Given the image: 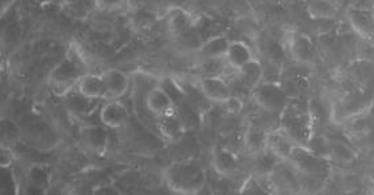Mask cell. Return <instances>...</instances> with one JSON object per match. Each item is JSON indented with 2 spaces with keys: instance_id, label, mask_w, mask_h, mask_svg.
Wrapping results in <instances>:
<instances>
[{
  "instance_id": "1",
  "label": "cell",
  "mask_w": 374,
  "mask_h": 195,
  "mask_svg": "<svg viewBox=\"0 0 374 195\" xmlns=\"http://www.w3.org/2000/svg\"><path fill=\"white\" fill-rule=\"evenodd\" d=\"M280 115V130L294 145L308 146L313 137L312 107L306 99H290Z\"/></svg>"
},
{
  "instance_id": "2",
  "label": "cell",
  "mask_w": 374,
  "mask_h": 195,
  "mask_svg": "<svg viewBox=\"0 0 374 195\" xmlns=\"http://www.w3.org/2000/svg\"><path fill=\"white\" fill-rule=\"evenodd\" d=\"M168 189L178 195L198 194L206 185V170L195 162H172L163 171Z\"/></svg>"
},
{
  "instance_id": "3",
  "label": "cell",
  "mask_w": 374,
  "mask_h": 195,
  "mask_svg": "<svg viewBox=\"0 0 374 195\" xmlns=\"http://www.w3.org/2000/svg\"><path fill=\"white\" fill-rule=\"evenodd\" d=\"M86 67L76 53L71 55L67 54V58L59 62L48 75V86L53 94L59 98H66L76 90L80 79L86 75Z\"/></svg>"
},
{
  "instance_id": "4",
  "label": "cell",
  "mask_w": 374,
  "mask_h": 195,
  "mask_svg": "<svg viewBox=\"0 0 374 195\" xmlns=\"http://www.w3.org/2000/svg\"><path fill=\"white\" fill-rule=\"evenodd\" d=\"M254 102L267 113H282L290 98L277 82H262L253 91Z\"/></svg>"
},
{
  "instance_id": "5",
  "label": "cell",
  "mask_w": 374,
  "mask_h": 195,
  "mask_svg": "<svg viewBox=\"0 0 374 195\" xmlns=\"http://www.w3.org/2000/svg\"><path fill=\"white\" fill-rule=\"evenodd\" d=\"M287 162L305 176H322L328 170L329 162L325 158L316 156L306 146L296 145Z\"/></svg>"
},
{
  "instance_id": "6",
  "label": "cell",
  "mask_w": 374,
  "mask_h": 195,
  "mask_svg": "<svg viewBox=\"0 0 374 195\" xmlns=\"http://www.w3.org/2000/svg\"><path fill=\"white\" fill-rule=\"evenodd\" d=\"M346 18L357 35L364 39L374 37V6H361L359 3H352L346 11Z\"/></svg>"
},
{
  "instance_id": "7",
  "label": "cell",
  "mask_w": 374,
  "mask_h": 195,
  "mask_svg": "<svg viewBox=\"0 0 374 195\" xmlns=\"http://www.w3.org/2000/svg\"><path fill=\"white\" fill-rule=\"evenodd\" d=\"M289 51L293 59L302 64H313L317 59V48L306 34L292 32L289 39Z\"/></svg>"
},
{
  "instance_id": "8",
  "label": "cell",
  "mask_w": 374,
  "mask_h": 195,
  "mask_svg": "<svg viewBox=\"0 0 374 195\" xmlns=\"http://www.w3.org/2000/svg\"><path fill=\"white\" fill-rule=\"evenodd\" d=\"M80 140L87 150L93 154L103 156L109 147V131L106 126L90 124L82 129Z\"/></svg>"
},
{
  "instance_id": "9",
  "label": "cell",
  "mask_w": 374,
  "mask_h": 195,
  "mask_svg": "<svg viewBox=\"0 0 374 195\" xmlns=\"http://www.w3.org/2000/svg\"><path fill=\"white\" fill-rule=\"evenodd\" d=\"M129 110L121 100H109L99 111V119L107 129H121L129 122Z\"/></svg>"
},
{
  "instance_id": "10",
  "label": "cell",
  "mask_w": 374,
  "mask_h": 195,
  "mask_svg": "<svg viewBox=\"0 0 374 195\" xmlns=\"http://www.w3.org/2000/svg\"><path fill=\"white\" fill-rule=\"evenodd\" d=\"M145 103L150 113L155 117H162L175 110V103L168 90L162 86H155L150 89L145 98Z\"/></svg>"
},
{
  "instance_id": "11",
  "label": "cell",
  "mask_w": 374,
  "mask_h": 195,
  "mask_svg": "<svg viewBox=\"0 0 374 195\" xmlns=\"http://www.w3.org/2000/svg\"><path fill=\"white\" fill-rule=\"evenodd\" d=\"M106 84V99L105 100H119L130 89L131 79L126 73L110 68L103 74Z\"/></svg>"
},
{
  "instance_id": "12",
  "label": "cell",
  "mask_w": 374,
  "mask_h": 195,
  "mask_svg": "<svg viewBox=\"0 0 374 195\" xmlns=\"http://www.w3.org/2000/svg\"><path fill=\"white\" fill-rule=\"evenodd\" d=\"M168 32L175 38L185 37L193 28V15L179 6L170 7L168 11Z\"/></svg>"
},
{
  "instance_id": "13",
  "label": "cell",
  "mask_w": 374,
  "mask_h": 195,
  "mask_svg": "<svg viewBox=\"0 0 374 195\" xmlns=\"http://www.w3.org/2000/svg\"><path fill=\"white\" fill-rule=\"evenodd\" d=\"M157 126L162 137L170 142L179 140L185 133V122L177 110L157 118Z\"/></svg>"
},
{
  "instance_id": "14",
  "label": "cell",
  "mask_w": 374,
  "mask_h": 195,
  "mask_svg": "<svg viewBox=\"0 0 374 195\" xmlns=\"http://www.w3.org/2000/svg\"><path fill=\"white\" fill-rule=\"evenodd\" d=\"M199 91L207 100L214 103H224L229 97H231L230 87L224 78L199 79Z\"/></svg>"
},
{
  "instance_id": "15",
  "label": "cell",
  "mask_w": 374,
  "mask_h": 195,
  "mask_svg": "<svg viewBox=\"0 0 374 195\" xmlns=\"http://www.w3.org/2000/svg\"><path fill=\"white\" fill-rule=\"evenodd\" d=\"M76 90L83 97L95 100V102L100 99H106V84H105L103 75L87 73L83 78L80 79Z\"/></svg>"
},
{
  "instance_id": "16",
  "label": "cell",
  "mask_w": 374,
  "mask_h": 195,
  "mask_svg": "<svg viewBox=\"0 0 374 195\" xmlns=\"http://www.w3.org/2000/svg\"><path fill=\"white\" fill-rule=\"evenodd\" d=\"M213 166L220 176H231L237 171L238 159L235 153H233L227 147L215 146L213 151Z\"/></svg>"
},
{
  "instance_id": "17",
  "label": "cell",
  "mask_w": 374,
  "mask_h": 195,
  "mask_svg": "<svg viewBox=\"0 0 374 195\" xmlns=\"http://www.w3.org/2000/svg\"><path fill=\"white\" fill-rule=\"evenodd\" d=\"M294 146V142L280 129L267 134V151L277 156L280 160H287Z\"/></svg>"
},
{
  "instance_id": "18",
  "label": "cell",
  "mask_w": 374,
  "mask_h": 195,
  "mask_svg": "<svg viewBox=\"0 0 374 195\" xmlns=\"http://www.w3.org/2000/svg\"><path fill=\"white\" fill-rule=\"evenodd\" d=\"M226 63L227 66L234 70V71H240L243 66H246L250 60H253V53L251 48L241 40H235L230 43L229 51L226 54Z\"/></svg>"
},
{
  "instance_id": "19",
  "label": "cell",
  "mask_w": 374,
  "mask_h": 195,
  "mask_svg": "<svg viewBox=\"0 0 374 195\" xmlns=\"http://www.w3.org/2000/svg\"><path fill=\"white\" fill-rule=\"evenodd\" d=\"M230 40L224 35H217L204 41L199 46L201 59H224L230 47Z\"/></svg>"
},
{
  "instance_id": "20",
  "label": "cell",
  "mask_w": 374,
  "mask_h": 195,
  "mask_svg": "<svg viewBox=\"0 0 374 195\" xmlns=\"http://www.w3.org/2000/svg\"><path fill=\"white\" fill-rule=\"evenodd\" d=\"M53 180V171L46 165H34L28 169L27 173V186H31L43 193L51 186Z\"/></svg>"
},
{
  "instance_id": "21",
  "label": "cell",
  "mask_w": 374,
  "mask_h": 195,
  "mask_svg": "<svg viewBox=\"0 0 374 195\" xmlns=\"http://www.w3.org/2000/svg\"><path fill=\"white\" fill-rule=\"evenodd\" d=\"M263 74H265V67L262 66L261 62L257 59L250 60L238 71V75L242 80L243 84L246 87H249L251 91L263 82Z\"/></svg>"
},
{
  "instance_id": "22",
  "label": "cell",
  "mask_w": 374,
  "mask_h": 195,
  "mask_svg": "<svg viewBox=\"0 0 374 195\" xmlns=\"http://www.w3.org/2000/svg\"><path fill=\"white\" fill-rule=\"evenodd\" d=\"M267 134L260 127L249 126L243 136V143L251 153L260 156L267 150Z\"/></svg>"
},
{
  "instance_id": "23",
  "label": "cell",
  "mask_w": 374,
  "mask_h": 195,
  "mask_svg": "<svg viewBox=\"0 0 374 195\" xmlns=\"http://www.w3.org/2000/svg\"><path fill=\"white\" fill-rule=\"evenodd\" d=\"M198 73L201 78H224L226 70L230 68L226 59H201L198 64Z\"/></svg>"
},
{
  "instance_id": "24",
  "label": "cell",
  "mask_w": 374,
  "mask_h": 195,
  "mask_svg": "<svg viewBox=\"0 0 374 195\" xmlns=\"http://www.w3.org/2000/svg\"><path fill=\"white\" fill-rule=\"evenodd\" d=\"M338 6L333 1H312L308 4V14L314 19H330L336 17Z\"/></svg>"
},
{
  "instance_id": "25",
  "label": "cell",
  "mask_w": 374,
  "mask_h": 195,
  "mask_svg": "<svg viewBox=\"0 0 374 195\" xmlns=\"http://www.w3.org/2000/svg\"><path fill=\"white\" fill-rule=\"evenodd\" d=\"M0 195H19V185L12 169H1Z\"/></svg>"
},
{
  "instance_id": "26",
  "label": "cell",
  "mask_w": 374,
  "mask_h": 195,
  "mask_svg": "<svg viewBox=\"0 0 374 195\" xmlns=\"http://www.w3.org/2000/svg\"><path fill=\"white\" fill-rule=\"evenodd\" d=\"M240 195H273L271 192L263 186L261 180L256 176H249L243 182L242 187L240 190Z\"/></svg>"
},
{
  "instance_id": "27",
  "label": "cell",
  "mask_w": 374,
  "mask_h": 195,
  "mask_svg": "<svg viewBox=\"0 0 374 195\" xmlns=\"http://www.w3.org/2000/svg\"><path fill=\"white\" fill-rule=\"evenodd\" d=\"M19 137H20V130L15 124V122L8 118H3L1 119V138H3L1 145L8 146V143L15 142Z\"/></svg>"
},
{
  "instance_id": "28",
  "label": "cell",
  "mask_w": 374,
  "mask_h": 195,
  "mask_svg": "<svg viewBox=\"0 0 374 195\" xmlns=\"http://www.w3.org/2000/svg\"><path fill=\"white\" fill-rule=\"evenodd\" d=\"M75 94H76V100L69 99L70 110L74 111V113H87L91 109V104L95 100L83 97L82 94L78 93V90H75Z\"/></svg>"
},
{
  "instance_id": "29",
  "label": "cell",
  "mask_w": 374,
  "mask_h": 195,
  "mask_svg": "<svg viewBox=\"0 0 374 195\" xmlns=\"http://www.w3.org/2000/svg\"><path fill=\"white\" fill-rule=\"evenodd\" d=\"M222 106H224V111L230 115H238L243 110L242 100L238 97H234V95L227 98L222 103Z\"/></svg>"
},
{
  "instance_id": "30",
  "label": "cell",
  "mask_w": 374,
  "mask_h": 195,
  "mask_svg": "<svg viewBox=\"0 0 374 195\" xmlns=\"http://www.w3.org/2000/svg\"><path fill=\"white\" fill-rule=\"evenodd\" d=\"M14 163V154L10 146L1 145L0 147V166L1 169H10Z\"/></svg>"
},
{
  "instance_id": "31",
  "label": "cell",
  "mask_w": 374,
  "mask_h": 195,
  "mask_svg": "<svg viewBox=\"0 0 374 195\" xmlns=\"http://www.w3.org/2000/svg\"><path fill=\"white\" fill-rule=\"evenodd\" d=\"M93 195H122L115 186H100L93 190Z\"/></svg>"
}]
</instances>
